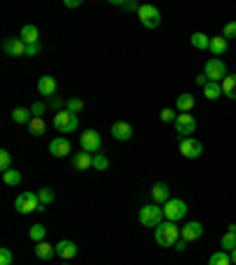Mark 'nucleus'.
I'll list each match as a JSON object with an SVG mask.
<instances>
[{
    "label": "nucleus",
    "instance_id": "f257e3e1",
    "mask_svg": "<svg viewBox=\"0 0 236 265\" xmlns=\"http://www.w3.org/2000/svg\"><path fill=\"white\" fill-rule=\"evenodd\" d=\"M180 225L177 223H170V220H163L158 227H156L154 237H156V244L158 246H175L180 239H182V234H180Z\"/></svg>",
    "mask_w": 236,
    "mask_h": 265
},
{
    "label": "nucleus",
    "instance_id": "f03ea898",
    "mask_svg": "<svg viewBox=\"0 0 236 265\" xmlns=\"http://www.w3.org/2000/svg\"><path fill=\"white\" fill-rule=\"evenodd\" d=\"M14 209H17L21 216L33 213V211H45V206H43L41 199H38V192H21L19 197L14 199Z\"/></svg>",
    "mask_w": 236,
    "mask_h": 265
},
{
    "label": "nucleus",
    "instance_id": "7ed1b4c3",
    "mask_svg": "<svg viewBox=\"0 0 236 265\" xmlns=\"http://www.w3.org/2000/svg\"><path fill=\"white\" fill-rule=\"evenodd\" d=\"M52 126L57 133H76V130H78V114H71L69 109L54 111Z\"/></svg>",
    "mask_w": 236,
    "mask_h": 265
},
{
    "label": "nucleus",
    "instance_id": "20e7f679",
    "mask_svg": "<svg viewBox=\"0 0 236 265\" xmlns=\"http://www.w3.org/2000/svg\"><path fill=\"white\" fill-rule=\"evenodd\" d=\"M163 220H165V216H163V209L158 204H147L140 209V223L144 227H158Z\"/></svg>",
    "mask_w": 236,
    "mask_h": 265
},
{
    "label": "nucleus",
    "instance_id": "39448f33",
    "mask_svg": "<svg viewBox=\"0 0 236 265\" xmlns=\"http://www.w3.org/2000/svg\"><path fill=\"white\" fill-rule=\"evenodd\" d=\"M206 78H208L210 83H222L224 78H227V67H224L222 60H217V57H210L208 62H206Z\"/></svg>",
    "mask_w": 236,
    "mask_h": 265
},
{
    "label": "nucleus",
    "instance_id": "423d86ee",
    "mask_svg": "<svg viewBox=\"0 0 236 265\" xmlns=\"http://www.w3.org/2000/svg\"><path fill=\"white\" fill-rule=\"evenodd\" d=\"M137 17H140V24L144 28H156L161 24V12H158L154 5H140Z\"/></svg>",
    "mask_w": 236,
    "mask_h": 265
},
{
    "label": "nucleus",
    "instance_id": "0eeeda50",
    "mask_svg": "<svg viewBox=\"0 0 236 265\" xmlns=\"http://www.w3.org/2000/svg\"><path fill=\"white\" fill-rule=\"evenodd\" d=\"M187 204H184L182 199H170L168 204L163 206V216H165V220H170V223H177V220H182L184 216H187Z\"/></svg>",
    "mask_w": 236,
    "mask_h": 265
},
{
    "label": "nucleus",
    "instance_id": "6e6552de",
    "mask_svg": "<svg viewBox=\"0 0 236 265\" xmlns=\"http://www.w3.org/2000/svg\"><path fill=\"white\" fill-rule=\"evenodd\" d=\"M180 154L184 159H198L203 154V142L196 137H182L180 140Z\"/></svg>",
    "mask_w": 236,
    "mask_h": 265
},
{
    "label": "nucleus",
    "instance_id": "1a4fd4ad",
    "mask_svg": "<svg viewBox=\"0 0 236 265\" xmlns=\"http://www.w3.org/2000/svg\"><path fill=\"white\" fill-rule=\"evenodd\" d=\"M81 150L83 152H90V154H99L102 150V135L97 130L88 128L85 133L81 135Z\"/></svg>",
    "mask_w": 236,
    "mask_h": 265
},
{
    "label": "nucleus",
    "instance_id": "9d476101",
    "mask_svg": "<svg viewBox=\"0 0 236 265\" xmlns=\"http://www.w3.org/2000/svg\"><path fill=\"white\" fill-rule=\"evenodd\" d=\"M196 130V119L191 114H180L175 121V133L180 135V140L182 137H191V133Z\"/></svg>",
    "mask_w": 236,
    "mask_h": 265
},
{
    "label": "nucleus",
    "instance_id": "9b49d317",
    "mask_svg": "<svg viewBox=\"0 0 236 265\" xmlns=\"http://www.w3.org/2000/svg\"><path fill=\"white\" fill-rule=\"evenodd\" d=\"M50 154H52V157H57V159L69 157V154H71V142H69L64 135L52 137V142H50Z\"/></svg>",
    "mask_w": 236,
    "mask_h": 265
},
{
    "label": "nucleus",
    "instance_id": "f8f14e48",
    "mask_svg": "<svg viewBox=\"0 0 236 265\" xmlns=\"http://www.w3.org/2000/svg\"><path fill=\"white\" fill-rule=\"evenodd\" d=\"M180 234H182L184 242H196V239H201L203 237V225L201 223H196V220H191V223H184V227L180 230Z\"/></svg>",
    "mask_w": 236,
    "mask_h": 265
},
{
    "label": "nucleus",
    "instance_id": "ddd939ff",
    "mask_svg": "<svg viewBox=\"0 0 236 265\" xmlns=\"http://www.w3.org/2000/svg\"><path fill=\"white\" fill-rule=\"evenodd\" d=\"M111 135H114V140H118V142H128L130 137H132V126H130L128 121H116L114 126H111Z\"/></svg>",
    "mask_w": 236,
    "mask_h": 265
},
{
    "label": "nucleus",
    "instance_id": "4468645a",
    "mask_svg": "<svg viewBox=\"0 0 236 265\" xmlns=\"http://www.w3.org/2000/svg\"><path fill=\"white\" fill-rule=\"evenodd\" d=\"M151 199H154V204L158 206H165L170 201V187L165 183H156L154 187H151Z\"/></svg>",
    "mask_w": 236,
    "mask_h": 265
},
{
    "label": "nucleus",
    "instance_id": "2eb2a0df",
    "mask_svg": "<svg viewBox=\"0 0 236 265\" xmlns=\"http://www.w3.org/2000/svg\"><path fill=\"white\" fill-rule=\"evenodd\" d=\"M54 251H57V256H59V258L71 260V258H76L78 246H76L74 242H69V239H61V242H57V244H54Z\"/></svg>",
    "mask_w": 236,
    "mask_h": 265
},
{
    "label": "nucleus",
    "instance_id": "dca6fc26",
    "mask_svg": "<svg viewBox=\"0 0 236 265\" xmlns=\"http://www.w3.org/2000/svg\"><path fill=\"white\" fill-rule=\"evenodd\" d=\"M3 50H5L10 57H21V54H26V43L21 41V38H7L3 43Z\"/></svg>",
    "mask_w": 236,
    "mask_h": 265
},
{
    "label": "nucleus",
    "instance_id": "f3484780",
    "mask_svg": "<svg viewBox=\"0 0 236 265\" xmlns=\"http://www.w3.org/2000/svg\"><path fill=\"white\" fill-rule=\"evenodd\" d=\"M38 93H41L43 97H54V93H57V81H54L52 76H41L38 78Z\"/></svg>",
    "mask_w": 236,
    "mask_h": 265
},
{
    "label": "nucleus",
    "instance_id": "a211bd4d",
    "mask_svg": "<svg viewBox=\"0 0 236 265\" xmlns=\"http://www.w3.org/2000/svg\"><path fill=\"white\" fill-rule=\"evenodd\" d=\"M71 161H74L76 170H90L92 168V161H94V154H90V152H76Z\"/></svg>",
    "mask_w": 236,
    "mask_h": 265
},
{
    "label": "nucleus",
    "instance_id": "6ab92c4d",
    "mask_svg": "<svg viewBox=\"0 0 236 265\" xmlns=\"http://www.w3.org/2000/svg\"><path fill=\"white\" fill-rule=\"evenodd\" d=\"M196 107V100L194 95H189V93H182V95L177 97V102H175V109L180 111V114H189L191 109Z\"/></svg>",
    "mask_w": 236,
    "mask_h": 265
},
{
    "label": "nucleus",
    "instance_id": "aec40b11",
    "mask_svg": "<svg viewBox=\"0 0 236 265\" xmlns=\"http://www.w3.org/2000/svg\"><path fill=\"white\" fill-rule=\"evenodd\" d=\"M38 28L33 26V24H26V26L21 28V34H19V38L24 43H26V45H36V43H38Z\"/></svg>",
    "mask_w": 236,
    "mask_h": 265
},
{
    "label": "nucleus",
    "instance_id": "412c9836",
    "mask_svg": "<svg viewBox=\"0 0 236 265\" xmlns=\"http://www.w3.org/2000/svg\"><path fill=\"white\" fill-rule=\"evenodd\" d=\"M36 256L41 260H52V256H57V251H54L52 244H47V242H38L36 244Z\"/></svg>",
    "mask_w": 236,
    "mask_h": 265
},
{
    "label": "nucleus",
    "instance_id": "4be33fe9",
    "mask_svg": "<svg viewBox=\"0 0 236 265\" xmlns=\"http://www.w3.org/2000/svg\"><path fill=\"white\" fill-rule=\"evenodd\" d=\"M222 95L229 97V100H236V74H229L222 81Z\"/></svg>",
    "mask_w": 236,
    "mask_h": 265
},
{
    "label": "nucleus",
    "instance_id": "5701e85b",
    "mask_svg": "<svg viewBox=\"0 0 236 265\" xmlns=\"http://www.w3.org/2000/svg\"><path fill=\"white\" fill-rule=\"evenodd\" d=\"M210 36L201 34V31H196V34H191V45H194L196 50H210Z\"/></svg>",
    "mask_w": 236,
    "mask_h": 265
},
{
    "label": "nucleus",
    "instance_id": "b1692460",
    "mask_svg": "<svg viewBox=\"0 0 236 265\" xmlns=\"http://www.w3.org/2000/svg\"><path fill=\"white\" fill-rule=\"evenodd\" d=\"M227 48H229V45H227V38H224V36H215V38L210 41V52L215 54V57L224 54L227 52Z\"/></svg>",
    "mask_w": 236,
    "mask_h": 265
},
{
    "label": "nucleus",
    "instance_id": "393cba45",
    "mask_svg": "<svg viewBox=\"0 0 236 265\" xmlns=\"http://www.w3.org/2000/svg\"><path fill=\"white\" fill-rule=\"evenodd\" d=\"M45 130H47V126H45V121H43L41 116H33V119L28 121V133H31V135L41 137Z\"/></svg>",
    "mask_w": 236,
    "mask_h": 265
},
{
    "label": "nucleus",
    "instance_id": "a878e982",
    "mask_svg": "<svg viewBox=\"0 0 236 265\" xmlns=\"http://www.w3.org/2000/svg\"><path fill=\"white\" fill-rule=\"evenodd\" d=\"M33 119V114H31V109H26V107H17L12 111V121L14 123H28Z\"/></svg>",
    "mask_w": 236,
    "mask_h": 265
},
{
    "label": "nucleus",
    "instance_id": "bb28decb",
    "mask_svg": "<svg viewBox=\"0 0 236 265\" xmlns=\"http://www.w3.org/2000/svg\"><path fill=\"white\" fill-rule=\"evenodd\" d=\"M203 95L208 97V100H217V97H222V83H210L203 88Z\"/></svg>",
    "mask_w": 236,
    "mask_h": 265
},
{
    "label": "nucleus",
    "instance_id": "cd10ccee",
    "mask_svg": "<svg viewBox=\"0 0 236 265\" xmlns=\"http://www.w3.org/2000/svg\"><path fill=\"white\" fill-rule=\"evenodd\" d=\"M3 180H5V185H10V187H17V185L21 183V173L17 168H10L3 173Z\"/></svg>",
    "mask_w": 236,
    "mask_h": 265
},
{
    "label": "nucleus",
    "instance_id": "c85d7f7f",
    "mask_svg": "<svg viewBox=\"0 0 236 265\" xmlns=\"http://www.w3.org/2000/svg\"><path fill=\"white\" fill-rule=\"evenodd\" d=\"M208 265H234V263H231V256L227 251H217L210 256Z\"/></svg>",
    "mask_w": 236,
    "mask_h": 265
},
{
    "label": "nucleus",
    "instance_id": "c756f323",
    "mask_svg": "<svg viewBox=\"0 0 236 265\" xmlns=\"http://www.w3.org/2000/svg\"><path fill=\"white\" fill-rule=\"evenodd\" d=\"M45 234H47V230H45V225H33V227H31V230H28V237L33 239L36 244H38V242H45Z\"/></svg>",
    "mask_w": 236,
    "mask_h": 265
},
{
    "label": "nucleus",
    "instance_id": "7c9ffc66",
    "mask_svg": "<svg viewBox=\"0 0 236 265\" xmlns=\"http://www.w3.org/2000/svg\"><path fill=\"white\" fill-rule=\"evenodd\" d=\"M222 251H227V253H231L236 249V232H227V234H222Z\"/></svg>",
    "mask_w": 236,
    "mask_h": 265
},
{
    "label": "nucleus",
    "instance_id": "2f4dec72",
    "mask_svg": "<svg viewBox=\"0 0 236 265\" xmlns=\"http://www.w3.org/2000/svg\"><path fill=\"white\" fill-rule=\"evenodd\" d=\"M38 199H41L43 206L52 204V201H54V192L50 190V187H41V190H38Z\"/></svg>",
    "mask_w": 236,
    "mask_h": 265
},
{
    "label": "nucleus",
    "instance_id": "473e14b6",
    "mask_svg": "<svg viewBox=\"0 0 236 265\" xmlns=\"http://www.w3.org/2000/svg\"><path fill=\"white\" fill-rule=\"evenodd\" d=\"M66 109L71 111V114H81V111H83V100H81V97H69V100H66Z\"/></svg>",
    "mask_w": 236,
    "mask_h": 265
},
{
    "label": "nucleus",
    "instance_id": "72a5a7b5",
    "mask_svg": "<svg viewBox=\"0 0 236 265\" xmlns=\"http://www.w3.org/2000/svg\"><path fill=\"white\" fill-rule=\"evenodd\" d=\"M0 168H3V173L10 170V168H14V166H12V154H10L7 150L0 152Z\"/></svg>",
    "mask_w": 236,
    "mask_h": 265
},
{
    "label": "nucleus",
    "instance_id": "f704fd0d",
    "mask_svg": "<svg viewBox=\"0 0 236 265\" xmlns=\"http://www.w3.org/2000/svg\"><path fill=\"white\" fill-rule=\"evenodd\" d=\"M92 168H94V170H107V168H109V159L104 157V154H94Z\"/></svg>",
    "mask_w": 236,
    "mask_h": 265
},
{
    "label": "nucleus",
    "instance_id": "c9c22d12",
    "mask_svg": "<svg viewBox=\"0 0 236 265\" xmlns=\"http://www.w3.org/2000/svg\"><path fill=\"white\" fill-rule=\"evenodd\" d=\"M177 116H180V111H177V109H163V111H161V121L163 123H170V121L175 123Z\"/></svg>",
    "mask_w": 236,
    "mask_h": 265
},
{
    "label": "nucleus",
    "instance_id": "e433bc0d",
    "mask_svg": "<svg viewBox=\"0 0 236 265\" xmlns=\"http://www.w3.org/2000/svg\"><path fill=\"white\" fill-rule=\"evenodd\" d=\"M114 5H118V7H123V10H128V12H137V10H140V5H137V3H123V0H114Z\"/></svg>",
    "mask_w": 236,
    "mask_h": 265
},
{
    "label": "nucleus",
    "instance_id": "4c0bfd02",
    "mask_svg": "<svg viewBox=\"0 0 236 265\" xmlns=\"http://www.w3.org/2000/svg\"><path fill=\"white\" fill-rule=\"evenodd\" d=\"M12 251L10 249H0V265H12Z\"/></svg>",
    "mask_w": 236,
    "mask_h": 265
},
{
    "label": "nucleus",
    "instance_id": "58836bf2",
    "mask_svg": "<svg viewBox=\"0 0 236 265\" xmlns=\"http://www.w3.org/2000/svg\"><path fill=\"white\" fill-rule=\"evenodd\" d=\"M222 36H224V38H236V21H229V24L224 26Z\"/></svg>",
    "mask_w": 236,
    "mask_h": 265
},
{
    "label": "nucleus",
    "instance_id": "ea45409f",
    "mask_svg": "<svg viewBox=\"0 0 236 265\" xmlns=\"http://www.w3.org/2000/svg\"><path fill=\"white\" fill-rule=\"evenodd\" d=\"M28 109H31V114H33V116H41V119H43V114H45V104H43V102H33Z\"/></svg>",
    "mask_w": 236,
    "mask_h": 265
},
{
    "label": "nucleus",
    "instance_id": "a19ab883",
    "mask_svg": "<svg viewBox=\"0 0 236 265\" xmlns=\"http://www.w3.org/2000/svg\"><path fill=\"white\" fill-rule=\"evenodd\" d=\"M41 52V45L36 43V45H26V57H36V54Z\"/></svg>",
    "mask_w": 236,
    "mask_h": 265
},
{
    "label": "nucleus",
    "instance_id": "79ce46f5",
    "mask_svg": "<svg viewBox=\"0 0 236 265\" xmlns=\"http://www.w3.org/2000/svg\"><path fill=\"white\" fill-rule=\"evenodd\" d=\"M47 102H50V107H54V109H57V111H61V100H59V97H50V100H47Z\"/></svg>",
    "mask_w": 236,
    "mask_h": 265
},
{
    "label": "nucleus",
    "instance_id": "37998d69",
    "mask_svg": "<svg viewBox=\"0 0 236 265\" xmlns=\"http://www.w3.org/2000/svg\"><path fill=\"white\" fill-rule=\"evenodd\" d=\"M83 3L81 0H64V7H69V10H71V7H81Z\"/></svg>",
    "mask_w": 236,
    "mask_h": 265
},
{
    "label": "nucleus",
    "instance_id": "c03bdc74",
    "mask_svg": "<svg viewBox=\"0 0 236 265\" xmlns=\"http://www.w3.org/2000/svg\"><path fill=\"white\" fill-rule=\"evenodd\" d=\"M196 85H201V88H206V85H208V78H206V74H201L198 78H196Z\"/></svg>",
    "mask_w": 236,
    "mask_h": 265
},
{
    "label": "nucleus",
    "instance_id": "a18cd8bd",
    "mask_svg": "<svg viewBox=\"0 0 236 265\" xmlns=\"http://www.w3.org/2000/svg\"><path fill=\"white\" fill-rule=\"evenodd\" d=\"M184 249H187V242H184V239H180V242H177V244H175V251H180V253H182Z\"/></svg>",
    "mask_w": 236,
    "mask_h": 265
},
{
    "label": "nucleus",
    "instance_id": "49530a36",
    "mask_svg": "<svg viewBox=\"0 0 236 265\" xmlns=\"http://www.w3.org/2000/svg\"><path fill=\"white\" fill-rule=\"evenodd\" d=\"M229 256H231V263H234V265H236V249H234V251H231V253H229Z\"/></svg>",
    "mask_w": 236,
    "mask_h": 265
},
{
    "label": "nucleus",
    "instance_id": "de8ad7c7",
    "mask_svg": "<svg viewBox=\"0 0 236 265\" xmlns=\"http://www.w3.org/2000/svg\"><path fill=\"white\" fill-rule=\"evenodd\" d=\"M227 232H236V225H234V223H231V225H229V227H227Z\"/></svg>",
    "mask_w": 236,
    "mask_h": 265
},
{
    "label": "nucleus",
    "instance_id": "09e8293b",
    "mask_svg": "<svg viewBox=\"0 0 236 265\" xmlns=\"http://www.w3.org/2000/svg\"><path fill=\"white\" fill-rule=\"evenodd\" d=\"M64 265H69V263H64Z\"/></svg>",
    "mask_w": 236,
    "mask_h": 265
}]
</instances>
